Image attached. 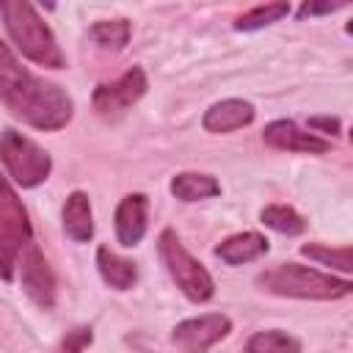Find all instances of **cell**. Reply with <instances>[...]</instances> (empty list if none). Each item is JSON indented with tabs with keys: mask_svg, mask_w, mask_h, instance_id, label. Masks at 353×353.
I'll return each mask as SVG.
<instances>
[{
	"mask_svg": "<svg viewBox=\"0 0 353 353\" xmlns=\"http://www.w3.org/2000/svg\"><path fill=\"white\" fill-rule=\"evenodd\" d=\"M0 102L14 119L41 132L63 130L74 116V102L66 94V88L22 66L17 52L3 39H0Z\"/></svg>",
	"mask_w": 353,
	"mask_h": 353,
	"instance_id": "1",
	"label": "cell"
},
{
	"mask_svg": "<svg viewBox=\"0 0 353 353\" xmlns=\"http://www.w3.org/2000/svg\"><path fill=\"white\" fill-rule=\"evenodd\" d=\"M0 17L6 33L17 52L44 69H66V55L52 33V28L41 19L33 3L28 0H0Z\"/></svg>",
	"mask_w": 353,
	"mask_h": 353,
	"instance_id": "2",
	"label": "cell"
},
{
	"mask_svg": "<svg viewBox=\"0 0 353 353\" xmlns=\"http://www.w3.org/2000/svg\"><path fill=\"white\" fill-rule=\"evenodd\" d=\"M256 287L279 295V298H298V301H339L353 292L350 279H336L309 265L298 262H279L256 276Z\"/></svg>",
	"mask_w": 353,
	"mask_h": 353,
	"instance_id": "3",
	"label": "cell"
},
{
	"mask_svg": "<svg viewBox=\"0 0 353 353\" xmlns=\"http://www.w3.org/2000/svg\"><path fill=\"white\" fill-rule=\"evenodd\" d=\"M33 243V229L22 199L8 176L0 174V279L14 281L22 251Z\"/></svg>",
	"mask_w": 353,
	"mask_h": 353,
	"instance_id": "4",
	"label": "cell"
},
{
	"mask_svg": "<svg viewBox=\"0 0 353 353\" xmlns=\"http://www.w3.org/2000/svg\"><path fill=\"white\" fill-rule=\"evenodd\" d=\"M157 254H160L168 276L174 279V284L179 287V292L188 301L207 303L215 295V281H212L210 270L182 245V240L174 229H163L157 234Z\"/></svg>",
	"mask_w": 353,
	"mask_h": 353,
	"instance_id": "5",
	"label": "cell"
},
{
	"mask_svg": "<svg viewBox=\"0 0 353 353\" xmlns=\"http://www.w3.org/2000/svg\"><path fill=\"white\" fill-rule=\"evenodd\" d=\"M0 163L8 174V182L19 188H39L47 182L52 171V157L47 149H41L33 138L22 135L14 127H6L0 132Z\"/></svg>",
	"mask_w": 353,
	"mask_h": 353,
	"instance_id": "6",
	"label": "cell"
},
{
	"mask_svg": "<svg viewBox=\"0 0 353 353\" xmlns=\"http://www.w3.org/2000/svg\"><path fill=\"white\" fill-rule=\"evenodd\" d=\"M149 88L146 72L141 66H130L121 77H116L113 83H99L91 94V105L97 110V116L113 121L119 116H124Z\"/></svg>",
	"mask_w": 353,
	"mask_h": 353,
	"instance_id": "7",
	"label": "cell"
},
{
	"mask_svg": "<svg viewBox=\"0 0 353 353\" xmlns=\"http://www.w3.org/2000/svg\"><path fill=\"white\" fill-rule=\"evenodd\" d=\"M229 334H232V320L223 312H207L176 323L171 328V345L179 353H207Z\"/></svg>",
	"mask_w": 353,
	"mask_h": 353,
	"instance_id": "8",
	"label": "cell"
},
{
	"mask_svg": "<svg viewBox=\"0 0 353 353\" xmlns=\"http://www.w3.org/2000/svg\"><path fill=\"white\" fill-rule=\"evenodd\" d=\"M17 270H19V281H22L25 295L39 309H52L55 306V276H52V268L36 243H30L22 251Z\"/></svg>",
	"mask_w": 353,
	"mask_h": 353,
	"instance_id": "9",
	"label": "cell"
},
{
	"mask_svg": "<svg viewBox=\"0 0 353 353\" xmlns=\"http://www.w3.org/2000/svg\"><path fill=\"white\" fill-rule=\"evenodd\" d=\"M262 141L270 149H281V152H301V154H325L331 149L328 138H320L314 132L301 130L295 121L290 119H276L262 130Z\"/></svg>",
	"mask_w": 353,
	"mask_h": 353,
	"instance_id": "10",
	"label": "cell"
},
{
	"mask_svg": "<svg viewBox=\"0 0 353 353\" xmlns=\"http://www.w3.org/2000/svg\"><path fill=\"white\" fill-rule=\"evenodd\" d=\"M149 226V199L146 193H127L116 212H113V229H116V240L124 248H135Z\"/></svg>",
	"mask_w": 353,
	"mask_h": 353,
	"instance_id": "11",
	"label": "cell"
},
{
	"mask_svg": "<svg viewBox=\"0 0 353 353\" xmlns=\"http://www.w3.org/2000/svg\"><path fill=\"white\" fill-rule=\"evenodd\" d=\"M256 110L248 99H240V97H229V99H221L215 105H210L201 116V127L212 135H226V132H234V130H243L254 121Z\"/></svg>",
	"mask_w": 353,
	"mask_h": 353,
	"instance_id": "12",
	"label": "cell"
},
{
	"mask_svg": "<svg viewBox=\"0 0 353 353\" xmlns=\"http://www.w3.org/2000/svg\"><path fill=\"white\" fill-rule=\"evenodd\" d=\"M268 248H270V243H268L265 234H259V232H237V234H229L226 240H221L212 248V254L223 265L237 268V265H245V262H254V259L265 256Z\"/></svg>",
	"mask_w": 353,
	"mask_h": 353,
	"instance_id": "13",
	"label": "cell"
},
{
	"mask_svg": "<svg viewBox=\"0 0 353 353\" xmlns=\"http://www.w3.org/2000/svg\"><path fill=\"white\" fill-rule=\"evenodd\" d=\"M61 223L69 240L74 243H88L94 237V210H91V199L83 190H72L63 201L61 210Z\"/></svg>",
	"mask_w": 353,
	"mask_h": 353,
	"instance_id": "14",
	"label": "cell"
},
{
	"mask_svg": "<svg viewBox=\"0 0 353 353\" xmlns=\"http://www.w3.org/2000/svg\"><path fill=\"white\" fill-rule=\"evenodd\" d=\"M97 270L102 276V281L110 287V290H132L135 281H138V265L121 254H116L113 248L108 245H99L97 248Z\"/></svg>",
	"mask_w": 353,
	"mask_h": 353,
	"instance_id": "15",
	"label": "cell"
},
{
	"mask_svg": "<svg viewBox=\"0 0 353 353\" xmlns=\"http://www.w3.org/2000/svg\"><path fill=\"white\" fill-rule=\"evenodd\" d=\"M171 196L185 201V204H193V201H204V199H212L221 193V182L212 176V174H201V171H179L171 176V185H168Z\"/></svg>",
	"mask_w": 353,
	"mask_h": 353,
	"instance_id": "16",
	"label": "cell"
},
{
	"mask_svg": "<svg viewBox=\"0 0 353 353\" xmlns=\"http://www.w3.org/2000/svg\"><path fill=\"white\" fill-rule=\"evenodd\" d=\"M130 19L116 17V19H99L88 28V39L99 47V50H110V52H121L130 41Z\"/></svg>",
	"mask_w": 353,
	"mask_h": 353,
	"instance_id": "17",
	"label": "cell"
},
{
	"mask_svg": "<svg viewBox=\"0 0 353 353\" xmlns=\"http://www.w3.org/2000/svg\"><path fill=\"white\" fill-rule=\"evenodd\" d=\"M259 221L268 229H273L279 234H287V237H295V234L306 232V218L290 204H268V207H262L259 210Z\"/></svg>",
	"mask_w": 353,
	"mask_h": 353,
	"instance_id": "18",
	"label": "cell"
},
{
	"mask_svg": "<svg viewBox=\"0 0 353 353\" xmlns=\"http://www.w3.org/2000/svg\"><path fill=\"white\" fill-rule=\"evenodd\" d=\"M245 353H301V342L281 328H265L251 334V339L245 342Z\"/></svg>",
	"mask_w": 353,
	"mask_h": 353,
	"instance_id": "19",
	"label": "cell"
},
{
	"mask_svg": "<svg viewBox=\"0 0 353 353\" xmlns=\"http://www.w3.org/2000/svg\"><path fill=\"white\" fill-rule=\"evenodd\" d=\"M290 14V3H262V6H254L248 8L245 14H240L234 19V30H243V33H251V30H262L279 19H284Z\"/></svg>",
	"mask_w": 353,
	"mask_h": 353,
	"instance_id": "20",
	"label": "cell"
},
{
	"mask_svg": "<svg viewBox=\"0 0 353 353\" xmlns=\"http://www.w3.org/2000/svg\"><path fill=\"white\" fill-rule=\"evenodd\" d=\"M301 254L314 259L317 265H328L339 273H350L353 270V254H350V245H323V243H306L301 245Z\"/></svg>",
	"mask_w": 353,
	"mask_h": 353,
	"instance_id": "21",
	"label": "cell"
},
{
	"mask_svg": "<svg viewBox=\"0 0 353 353\" xmlns=\"http://www.w3.org/2000/svg\"><path fill=\"white\" fill-rule=\"evenodd\" d=\"M91 342H94L91 325H77V328L66 331V336L58 342L55 353H83L85 347H91Z\"/></svg>",
	"mask_w": 353,
	"mask_h": 353,
	"instance_id": "22",
	"label": "cell"
},
{
	"mask_svg": "<svg viewBox=\"0 0 353 353\" xmlns=\"http://www.w3.org/2000/svg\"><path fill=\"white\" fill-rule=\"evenodd\" d=\"M347 3H320V0H306V3H301V8H298V17L301 19H306V17H317V14H334V11H339V8H345Z\"/></svg>",
	"mask_w": 353,
	"mask_h": 353,
	"instance_id": "23",
	"label": "cell"
},
{
	"mask_svg": "<svg viewBox=\"0 0 353 353\" xmlns=\"http://www.w3.org/2000/svg\"><path fill=\"white\" fill-rule=\"evenodd\" d=\"M309 130H317V132H323V135L336 138V135L342 132V124H339V119H334V116H312V119H309ZM317 132H314V135H317Z\"/></svg>",
	"mask_w": 353,
	"mask_h": 353,
	"instance_id": "24",
	"label": "cell"
}]
</instances>
